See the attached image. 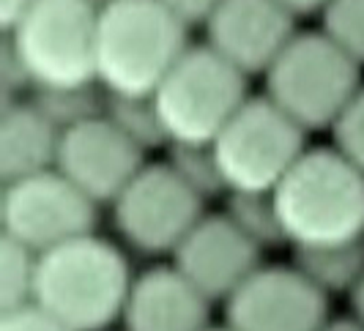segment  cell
<instances>
[{"label":"cell","instance_id":"cell-1","mask_svg":"<svg viewBox=\"0 0 364 331\" xmlns=\"http://www.w3.org/2000/svg\"><path fill=\"white\" fill-rule=\"evenodd\" d=\"M272 197L293 252L364 241V175L334 148H307Z\"/></svg>","mask_w":364,"mask_h":331},{"label":"cell","instance_id":"cell-2","mask_svg":"<svg viewBox=\"0 0 364 331\" xmlns=\"http://www.w3.org/2000/svg\"><path fill=\"white\" fill-rule=\"evenodd\" d=\"M132 282L124 252L91 233L38 255L33 304L69 331H105L121 320Z\"/></svg>","mask_w":364,"mask_h":331},{"label":"cell","instance_id":"cell-3","mask_svg":"<svg viewBox=\"0 0 364 331\" xmlns=\"http://www.w3.org/2000/svg\"><path fill=\"white\" fill-rule=\"evenodd\" d=\"M186 31L159 0L102 6L96 19V82L112 96H154L189 50Z\"/></svg>","mask_w":364,"mask_h":331},{"label":"cell","instance_id":"cell-4","mask_svg":"<svg viewBox=\"0 0 364 331\" xmlns=\"http://www.w3.org/2000/svg\"><path fill=\"white\" fill-rule=\"evenodd\" d=\"M96 19L99 6L91 0H36L3 31L31 91L96 82Z\"/></svg>","mask_w":364,"mask_h":331},{"label":"cell","instance_id":"cell-5","mask_svg":"<svg viewBox=\"0 0 364 331\" xmlns=\"http://www.w3.org/2000/svg\"><path fill=\"white\" fill-rule=\"evenodd\" d=\"M170 146H211L247 96V77L211 47H189L154 91Z\"/></svg>","mask_w":364,"mask_h":331},{"label":"cell","instance_id":"cell-6","mask_svg":"<svg viewBox=\"0 0 364 331\" xmlns=\"http://www.w3.org/2000/svg\"><path fill=\"white\" fill-rule=\"evenodd\" d=\"M359 63L337 50L321 31L296 33L269 66L266 99L304 131L328 129L362 88Z\"/></svg>","mask_w":364,"mask_h":331},{"label":"cell","instance_id":"cell-7","mask_svg":"<svg viewBox=\"0 0 364 331\" xmlns=\"http://www.w3.org/2000/svg\"><path fill=\"white\" fill-rule=\"evenodd\" d=\"M307 131L266 96H250L211 143L225 192H274L307 151Z\"/></svg>","mask_w":364,"mask_h":331},{"label":"cell","instance_id":"cell-8","mask_svg":"<svg viewBox=\"0 0 364 331\" xmlns=\"http://www.w3.org/2000/svg\"><path fill=\"white\" fill-rule=\"evenodd\" d=\"M198 197L170 165H146L109 202L112 224L129 249L140 255H173L186 233L205 217Z\"/></svg>","mask_w":364,"mask_h":331},{"label":"cell","instance_id":"cell-9","mask_svg":"<svg viewBox=\"0 0 364 331\" xmlns=\"http://www.w3.org/2000/svg\"><path fill=\"white\" fill-rule=\"evenodd\" d=\"M0 224L6 239L44 255L60 244L91 236L96 227V202L53 167L31 178L3 184Z\"/></svg>","mask_w":364,"mask_h":331},{"label":"cell","instance_id":"cell-10","mask_svg":"<svg viewBox=\"0 0 364 331\" xmlns=\"http://www.w3.org/2000/svg\"><path fill=\"white\" fill-rule=\"evenodd\" d=\"M230 331H321L328 298L296 266H260L225 304Z\"/></svg>","mask_w":364,"mask_h":331},{"label":"cell","instance_id":"cell-11","mask_svg":"<svg viewBox=\"0 0 364 331\" xmlns=\"http://www.w3.org/2000/svg\"><path fill=\"white\" fill-rule=\"evenodd\" d=\"M146 153L132 146L107 118H93L60 134L55 170L88 200L112 202L146 167Z\"/></svg>","mask_w":364,"mask_h":331},{"label":"cell","instance_id":"cell-12","mask_svg":"<svg viewBox=\"0 0 364 331\" xmlns=\"http://www.w3.org/2000/svg\"><path fill=\"white\" fill-rule=\"evenodd\" d=\"M293 22L296 17L277 0H222L203 25L205 47L244 77L266 74L296 36Z\"/></svg>","mask_w":364,"mask_h":331},{"label":"cell","instance_id":"cell-13","mask_svg":"<svg viewBox=\"0 0 364 331\" xmlns=\"http://www.w3.org/2000/svg\"><path fill=\"white\" fill-rule=\"evenodd\" d=\"M176 271L211 304L228 301L260 268V249L225 214L203 217L173 252Z\"/></svg>","mask_w":364,"mask_h":331},{"label":"cell","instance_id":"cell-14","mask_svg":"<svg viewBox=\"0 0 364 331\" xmlns=\"http://www.w3.org/2000/svg\"><path fill=\"white\" fill-rule=\"evenodd\" d=\"M211 301L176 266H156L134 276L124 304V331H205Z\"/></svg>","mask_w":364,"mask_h":331},{"label":"cell","instance_id":"cell-15","mask_svg":"<svg viewBox=\"0 0 364 331\" xmlns=\"http://www.w3.org/2000/svg\"><path fill=\"white\" fill-rule=\"evenodd\" d=\"M60 131L28 102H9L0 110V175L3 184L47 173L58 159Z\"/></svg>","mask_w":364,"mask_h":331},{"label":"cell","instance_id":"cell-16","mask_svg":"<svg viewBox=\"0 0 364 331\" xmlns=\"http://www.w3.org/2000/svg\"><path fill=\"white\" fill-rule=\"evenodd\" d=\"M293 266L326 298L350 293L364 274V241L326 249H299L293 252Z\"/></svg>","mask_w":364,"mask_h":331},{"label":"cell","instance_id":"cell-17","mask_svg":"<svg viewBox=\"0 0 364 331\" xmlns=\"http://www.w3.org/2000/svg\"><path fill=\"white\" fill-rule=\"evenodd\" d=\"M31 102L60 134L105 115V88L99 82L31 91Z\"/></svg>","mask_w":364,"mask_h":331},{"label":"cell","instance_id":"cell-18","mask_svg":"<svg viewBox=\"0 0 364 331\" xmlns=\"http://www.w3.org/2000/svg\"><path fill=\"white\" fill-rule=\"evenodd\" d=\"M105 118L143 153L151 148L170 146L151 96H112V93H105Z\"/></svg>","mask_w":364,"mask_h":331},{"label":"cell","instance_id":"cell-19","mask_svg":"<svg viewBox=\"0 0 364 331\" xmlns=\"http://www.w3.org/2000/svg\"><path fill=\"white\" fill-rule=\"evenodd\" d=\"M225 217L233 222L260 252L285 244L272 192H236V195H228Z\"/></svg>","mask_w":364,"mask_h":331},{"label":"cell","instance_id":"cell-20","mask_svg":"<svg viewBox=\"0 0 364 331\" xmlns=\"http://www.w3.org/2000/svg\"><path fill=\"white\" fill-rule=\"evenodd\" d=\"M38 255L17 241H0V313L33 304Z\"/></svg>","mask_w":364,"mask_h":331},{"label":"cell","instance_id":"cell-21","mask_svg":"<svg viewBox=\"0 0 364 331\" xmlns=\"http://www.w3.org/2000/svg\"><path fill=\"white\" fill-rule=\"evenodd\" d=\"M167 165L203 200L228 195L211 146H170Z\"/></svg>","mask_w":364,"mask_h":331},{"label":"cell","instance_id":"cell-22","mask_svg":"<svg viewBox=\"0 0 364 331\" xmlns=\"http://www.w3.org/2000/svg\"><path fill=\"white\" fill-rule=\"evenodd\" d=\"M321 33L364 66V0H328L321 11Z\"/></svg>","mask_w":364,"mask_h":331},{"label":"cell","instance_id":"cell-23","mask_svg":"<svg viewBox=\"0 0 364 331\" xmlns=\"http://www.w3.org/2000/svg\"><path fill=\"white\" fill-rule=\"evenodd\" d=\"M331 148L364 175V85L328 126Z\"/></svg>","mask_w":364,"mask_h":331},{"label":"cell","instance_id":"cell-24","mask_svg":"<svg viewBox=\"0 0 364 331\" xmlns=\"http://www.w3.org/2000/svg\"><path fill=\"white\" fill-rule=\"evenodd\" d=\"M0 331H69L36 304L19 307L11 313H0Z\"/></svg>","mask_w":364,"mask_h":331},{"label":"cell","instance_id":"cell-25","mask_svg":"<svg viewBox=\"0 0 364 331\" xmlns=\"http://www.w3.org/2000/svg\"><path fill=\"white\" fill-rule=\"evenodd\" d=\"M159 3L173 17L181 19L186 28H192V25H205L222 0H159Z\"/></svg>","mask_w":364,"mask_h":331},{"label":"cell","instance_id":"cell-26","mask_svg":"<svg viewBox=\"0 0 364 331\" xmlns=\"http://www.w3.org/2000/svg\"><path fill=\"white\" fill-rule=\"evenodd\" d=\"M36 0H0V25L3 31H9Z\"/></svg>","mask_w":364,"mask_h":331},{"label":"cell","instance_id":"cell-27","mask_svg":"<svg viewBox=\"0 0 364 331\" xmlns=\"http://www.w3.org/2000/svg\"><path fill=\"white\" fill-rule=\"evenodd\" d=\"M277 3L293 17H307V14H321L328 0H277Z\"/></svg>","mask_w":364,"mask_h":331},{"label":"cell","instance_id":"cell-28","mask_svg":"<svg viewBox=\"0 0 364 331\" xmlns=\"http://www.w3.org/2000/svg\"><path fill=\"white\" fill-rule=\"evenodd\" d=\"M348 301H350V318L359 320L364 326V274H362V279L353 285V291L348 293Z\"/></svg>","mask_w":364,"mask_h":331},{"label":"cell","instance_id":"cell-29","mask_svg":"<svg viewBox=\"0 0 364 331\" xmlns=\"http://www.w3.org/2000/svg\"><path fill=\"white\" fill-rule=\"evenodd\" d=\"M321 331H364V326L353 318H337V320H326Z\"/></svg>","mask_w":364,"mask_h":331},{"label":"cell","instance_id":"cell-30","mask_svg":"<svg viewBox=\"0 0 364 331\" xmlns=\"http://www.w3.org/2000/svg\"><path fill=\"white\" fill-rule=\"evenodd\" d=\"M93 6H99V9H102V6H109V3H118V0H91Z\"/></svg>","mask_w":364,"mask_h":331},{"label":"cell","instance_id":"cell-31","mask_svg":"<svg viewBox=\"0 0 364 331\" xmlns=\"http://www.w3.org/2000/svg\"><path fill=\"white\" fill-rule=\"evenodd\" d=\"M205 331H230V329H228V326H219V329H214V326H208Z\"/></svg>","mask_w":364,"mask_h":331}]
</instances>
